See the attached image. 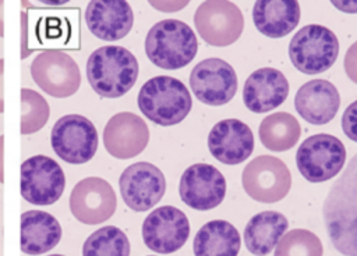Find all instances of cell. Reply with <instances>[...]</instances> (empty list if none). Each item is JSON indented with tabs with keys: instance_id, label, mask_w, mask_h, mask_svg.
I'll return each instance as SVG.
<instances>
[{
	"instance_id": "cell-1",
	"label": "cell",
	"mask_w": 357,
	"mask_h": 256,
	"mask_svg": "<svg viewBox=\"0 0 357 256\" xmlns=\"http://www.w3.org/2000/svg\"><path fill=\"white\" fill-rule=\"evenodd\" d=\"M322 216L333 248L344 256H357V153L329 189Z\"/></svg>"
},
{
	"instance_id": "cell-2",
	"label": "cell",
	"mask_w": 357,
	"mask_h": 256,
	"mask_svg": "<svg viewBox=\"0 0 357 256\" xmlns=\"http://www.w3.org/2000/svg\"><path fill=\"white\" fill-rule=\"evenodd\" d=\"M138 61L121 46H102L86 60V79L102 97L116 99L126 95L137 82Z\"/></svg>"
},
{
	"instance_id": "cell-3",
	"label": "cell",
	"mask_w": 357,
	"mask_h": 256,
	"mask_svg": "<svg viewBox=\"0 0 357 256\" xmlns=\"http://www.w3.org/2000/svg\"><path fill=\"white\" fill-rule=\"evenodd\" d=\"M137 103L148 120L162 127L181 122L192 107L191 95L185 85L169 75L148 79L138 92Z\"/></svg>"
},
{
	"instance_id": "cell-4",
	"label": "cell",
	"mask_w": 357,
	"mask_h": 256,
	"mask_svg": "<svg viewBox=\"0 0 357 256\" xmlns=\"http://www.w3.org/2000/svg\"><path fill=\"white\" fill-rule=\"evenodd\" d=\"M198 51L194 31L180 19H162L146 33L145 53L152 64L163 70H178L190 64Z\"/></svg>"
},
{
	"instance_id": "cell-5",
	"label": "cell",
	"mask_w": 357,
	"mask_h": 256,
	"mask_svg": "<svg viewBox=\"0 0 357 256\" xmlns=\"http://www.w3.org/2000/svg\"><path fill=\"white\" fill-rule=\"evenodd\" d=\"M339 54L337 36L326 26L310 24L298 29L289 43L291 64L303 74L314 75L329 70Z\"/></svg>"
},
{
	"instance_id": "cell-6",
	"label": "cell",
	"mask_w": 357,
	"mask_h": 256,
	"mask_svg": "<svg viewBox=\"0 0 357 256\" xmlns=\"http://www.w3.org/2000/svg\"><path fill=\"white\" fill-rule=\"evenodd\" d=\"M346 161V147L329 134L308 136L298 146L296 164L308 182H325L340 173Z\"/></svg>"
},
{
	"instance_id": "cell-7",
	"label": "cell",
	"mask_w": 357,
	"mask_h": 256,
	"mask_svg": "<svg viewBox=\"0 0 357 256\" xmlns=\"http://www.w3.org/2000/svg\"><path fill=\"white\" fill-rule=\"evenodd\" d=\"M98 142L93 122L81 114L63 115L52 127V149L66 163H88L98 150Z\"/></svg>"
},
{
	"instance_id": "cell-8",
	"label": "cell",
	"mask_w": 357,
	"mask_h": 256,
	"mask_svg": "<svg viewBox=\"0 0 357 256\" xmlns=\"http://www.w3.org/2000/svg\"><path fill=\"white\" fill-rule=\"evenodd\" d=\"M66 186L64 171L49 156H31L21 164V195L32 205L49 206L56 203Z\"/></svg>"
},
{
	"instance_id": "cell-9",
	"label": "cell",
	"mask_w": 357,
	"mask_h": 256,
	"mask_svg": "<svg viewBox=\"0 0 357 256\" xmlns=\"http://www.w3.org/2000/svg\"><path fill=\"white\" fill-rule=\"evenodd\" d=\"M241 184L247 195L254 200L275 203L289 193L291 174L280 159L262 154L244 167Z\"/></svg>"
},
{
	"instance_id": "cell-10",
	"label": "cell",
	"mask_w": 357,
	"mask_h": 256,
	"mask_svg": "<svg viewBox=\"0 0 357 256\" xmlns=\"http://www.w3.org/2000/svg\"><path fill=\"white\" fill-rule=\"evenodd\" d=\"M194 24L197 32L208 45L223 47L240 38L244 29V17L231 1L206 0L198 6Z\"/></svg>"
},
{
	"instance_id": "cell-11",
	"label": "cell",
	"mask_w": 357,
	"mask_h": 256,
	"mask_svg": "<svg viewBox=\"0 0 357 256\" xmlns=\"http://www.w3.org/2000/svg\"><path fill=\"white\" fill-rule=\"evenodd\" d=\"M35 83L53 97L73 96L81 85L79 67L71 56L60 50H45L31 64Z\"/></svg>"
},
{
	"instance_id": "cell-12",
	"label": "cell",
	"mask_w": 357,
	"mask_h": 256,
	"mask_svg": "<svg viewBox=\"0 0 357 256\" xmlns=\"http://www.w3.org/2000/svg\"><path fill=\"white\" fill-rule=\"evenodd\" d=\"M195 97L208 106H223L237 92V74L225 60L211 57L199 61L190 74Z\"/></svg>"
},
{
	"instance_id": "cell-13",
	"label": "cell",
	"mask_w": 357,
	"mask_h": 256,
	"mask_svg": "<svg viewBox=\"0 0 357 256\" xmlns=\"http://www.w3.org/2000/svg\"><path fill=\"white\" fill-rule=\"evenodd\" d=\"M142 239L146 248L156 253L178 250L190 237V223L184 211L174 206L152 210L142 223Z\"/></svg>"
},
{
	"instance_id": "cell-14",
	"label": "cell",
	"mask_w": 357,
	"mask_h": 256,
	"mask_svg": "<svg viewBox=\"0 0 357 256\" xmlns=\"http://www.w3.org/2000/svg\"><path fill=\"white\" fill-rule=\"evenodd\" d=\"M119 188L124 203L131 210L141 213L152 209L163 198L166 179L152 163L138 161L121 173Z\"/></svg>"
},
{
	"instance_id": "cell-15",
	"label": "cell",
	"mask_w": 357,
	"mask_h": 256,
	"mask_svg": "<svg viewBox=\"0 0 357 256\" xmlns=\"http://www.w3.org/2000/svg\"><path fill=\"white\" fill-rule=\"evenodd\" d=\"M117 207L112 185L100 177H88L77 182L70 195V210L82 224H100L109 220Z\"/></svg>"
},
{
	"instance_id": "cell-16",
	"label": "cell",
	"mask_w": 357,
	"mask_h": 256,
	"mask_svg": "<svg viewBox=\"0 0 357 256\" xmlns=\"http://www.w3.org/2000/svg\"><path fill=\"white\" fill-rule=\"evenodd\" d=\"M181 200L194 210H211L222 203L226 195V179L213 166L195 163L180 177Z\"/></svg>"
},
{
	"instance_id": "cell-17",
	"label": "cell",
	"mask_w": 357,
	"mask_h": 256,
	"mask_svg": "<svg viewBox=\"0 0 357 256\" xmlns=\"http://www.w3.org/2000/svg\"><path fill=\"white\" fill-rule=\"evenodd\" d=\"M149 142L146 122L137 114L123 111L114 114L103 129V145L107 153L116 159L138 156Z\"/></svg>"
},
{
	"instance_id": "cell-18",
	"label": "cell",
	"mask_w": 357,
	"mask_h": 256,
	"mask_svg": "<svg viewBox=\"0 0 357 256\" xmlns=\"http://www.w3.org/2000/svg\"><path fill=\"white\" fill-rule=\"evenodd\" d=\"M208 149L223 164H240L254 150L252 131L237 118L222 120L212 127L208 135Z\"/></svg>"
},
{
	"instance_id": "cell-19",
	"label": "cell",
	"mask_w": 357,
	"mask_h": 256,
	"mask_svg": "<svg viewBox=\"0 0 357 256\" xmlns=\"http://www.w3.org/2000/svg\"><path fill=\"white\" fill-rule=\"evenodd\" d=\"M85 22L93 36L114 42L131 31L134 13L126 0H92L85 8Z\"/></svg>"
},
{
	"instance_id": "cell-20",
	"label": "cell",
	"mask_w": 357,
	"mask_h": 256,
	"mask_svg": "<svg viewBox=\"0 0 357 256\" xmlns=\"http://www.w3.org/2000/svg\"><path fill=\"white\" fill-rule=\"evenodd\" d=\"M289 96V82L276 68H258L248 75L243 88V100L252 113H266L279 107Z\"/></svg>"
},
{
	"instance_id": "cell-21",
	"label": "cell",
	"mask_w": 357,
	"mask_h": 256,
	"mask_svg": "<svg viewBox=\"0 0 357 256\" xmlns=\"http://www.w3.org/2000/svg\"><path fill=\"white\" fill-rule=\"evenodd\" d=\"M294 107L307 122L324 125L335 118L340 107V95L332 82L312 79L298 88Z\"/></svg>"
},
{
	"instance_id": "cell-22",
	"label": "cell",
	"mask_w": 357,
	"mask_h": 256,
	"mask_svg": "<svg viewBox=\"0 0 357 256\" xmlns=\"http://www.w3.org/2000/svg\"><path fill=\"white\" fill-rule=\"evenodd\" d=\"M59 220L47 211L26 210L21 214V250L26 255H43L61 239Z\"/></svg>"
},
{
	"instance_id": "cell-23",
	"label": "cell",
	"mask_w": 357,
	"mask_h": 256,
	"mask_svg": "<svg viewBox=\"0 0 357 256\" xmlns=\"http://www.w3.org/2000/svg\"><path fill=\"white\" fill-rule=\"evenodd\" d=\"M300 17V4L294 0H258L252 7L255 28L273 39L290 33L297 26Z\"/></svg>"
},
{
	"instance_id": "cell-24",
	"label": "cell",
	"mask_w": 357,
	"mask_h": 256,
	"mask_svg": "<svg viewBox=\"0 0 357 256\" xmlns=\"http://www.w3.org/2000/svg\"><path fill=\"white\" fill-rule=\"evenodd\" d=\"M289 228L287 218L275 210L259 211L244 228V243L255 256H266L279 243Z\"/></svg>"
},
{
	"instance_id": "cell-25",
	"label": "cell",
	"mask_w": 357,
	"mask_h": 256,
	"mask_svg": "<svg viewBox=\"0 0 357 256\" xmlns=\"http://www.w3.org/2000/svg\"><path fill=\"white\" fill-rule=\"evenodd\" d=\"M241 238L237 228L226 220H212L204 224L192 242L194 256H237Z\"/></svg>"
},
{
	"instance_id": "cell-26",
	"label": "cell",
	"mask_w": 357,
	"mask_h": 256,
	"mask_svg": "<svg viewBox=\"0 0 357 256\" xmlns=\"http://www.w3.org/2000/svg\"><path fill=\"white\" fill-rule=\"evenodd\" d=\"M259 139L262 145L273 152L291 149L301 135V127L294 115L279 111L266 115L259 124Z\"/></svg>"
},
{
	"instance_id": "cell-27",
	"label": "cell",
	"mask_w": 357,
	"mask_h": 256,
	"mask_svg": "<svg viewBox=\"0 0 357 256\" xmlns=\"http://www.w3.org/2000/svg\"><path fill=\"white\" fill-rule=\"evenodd\" d=\"M82 256H130V241L119 227L105 225L85 239Z\"/></svg>"
},
{
	"instance_id": "cell-28",
	"label": "cell",
	"mask_w": 357,
	"mask_h": 256,
	"mask_svg": "<svg viewBox=\"0 0 357 256\" xmlns=\"http://www.w3.org/2000/svg\"><path fill=\"white\" fill-rule=\"evenodd\" d=\"M21 110L22 135L38 132L46 125L50 117V107L46 99L29 88L21 89Z\"/></svg>"
},
{
	"instance_id": "cell-29",
	"label": "cell",
	"mask_w": 357,
	"mask_h": 256,
	"mask_svg": "<svg viewBox=\"0 0 357 256\" xmlns=\"http://www.w3.org/2000/svg\"><path fill=\"white\" fill-rule=\"evenodd\" d=\"M322 253L321 239L304 228L286 232L275 249V256H322Z\"/></svg>"
},
{
	"instance_id": "cell-30",
	"label": "cell",
	"mask_w": 357,
	"mask_h": 256,
	"mask_svg": "<svg viewBox=\"0 0 357 256\" xmlns=\"http://www.w3.org/2000/svg\"><path fill=\"white\" fill-rule=\"evenodd\" d=\"M342 129L349 139L357 142V100L344 110L342 115Z\"/></svg>"
},
{
	"instance_id": "cell-31",
	"label": "cell",
	"mask_w": 357,
	"mask_h": 256,
	"mask_svg": "<svg viewBox=\"0 0 357 256\" xmlns=\"http://www.w3.org/2000/svg\"><path fill=\"white\" fill-rule=\"evenodd\" d=\"M343 65H344V71H346L347 77H349L354 83H357V42H354V43L347 49L346 56H344Z\"/></svg>"
},
{
	"instance_id": "cell-32",
	"label": "cell",
	"mask_w": 357,
	"mask_h": 256,
	"mask_svg": "<svg viewBox=\"0 0 357 256\" xmlns=\"http://www.w3.org/2000/svg\"><path fill=\"white\" fill-rule=\"evenodd\" d=\"M188 4V0H183V1H176V0H149V6H152L153 8L163 11V13H174L181 10L183 7H185Z\"/></svg>"
},
{
	"instance_id": "cell-33",
	"label": "cell",
	"mask_w": 357,
	"mask_h": 256,
	"mask_svg": "<svg viewBox=\"0 0 357 256\" xmlns=\"http://www.w3.org/2000/svg\"><path fill=\"white\" fill-rule=\"evenodd\" d=\"M26 28H28V19H26V13L21 11V58H26L29 51L26 50L28 40H26Z\"/></svg>"
},
{
	"instance_id": "cell-34",
	"label": "cell",
	"mask_w": 357,
	"mask_h": 256,
	"mask_svg": "<svg viewBox=\"0 0 357 256\" xmlns=\"http://www.w3.org/2000/svg\"><path fill=\"white\" fill-rule=\"evenodd\" d=\"M332 4L343 13H349V14L357 13V0H340V1L332 0Z\"/></svg>"
},
{
	"instance_id": "cell-35",
	"label": "cell",
	"mask_w": 357,
	"mask_h": 256,
	"mask_svg": "<svg viewBox=\"0 0 357 256\" xmlns=\"http://www.w3.org/2000/svg\"><path fill=\"white\" fill-rule=\"evenodd\" d=\"M3 72H4V60L0 58V114L4 111V97H3Z\"/></svg>"
},
{
	"instance_id": "cell-36",
	"label": "cell",
	"mask_w": 357,
	"mask_h": 256,
	"mask_svg": "<svg viewBox=\"0 0 357 256\" xmlns=\"http://www.w3.org/2000/svg\"><path fill=\"white\" fill-rule=\"evenodd\" d=\"M3 153H4V136L0 135V182H4V173H3Z\"/></svg>"
},
{
	"instance_id": "cell-37",
	"label": "cell",
	"mask_w": 357,
	"mask_h": 256,
	"mask_svg": "<svg viewBox=\"0 0 357 256\" xmlns=\"http://www.w3.org/2000/svg\"><path fill=\"white\" fill-rule=\"evenodd\" d=\"M3 7H4V1L0 0V38L4 36V28H3Z\"/></svg>"
},
{
	"instance_id": "cell-38",
	"label": "cell",
	"mask_w": 357,
	"mask_h": 256,
	"mask_svg": "<svg viewBox=\"0 0 357 256\" xmlns=\"http://www.w3.org/2000/svg\"><path fill=\"white\" fill-rule=\"evenodd\" d=\"M49 256H64V255H57V253H56V255H49Z\"/></svg>"
}]
</instances>
